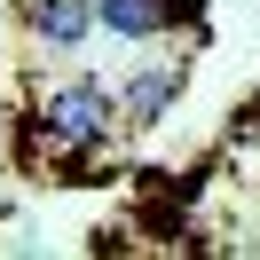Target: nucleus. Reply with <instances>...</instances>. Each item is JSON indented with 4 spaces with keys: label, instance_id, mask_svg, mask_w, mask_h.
<instances>
[{
    "label": "nucleus",
    "instance_id": "4",
    "mask_svg": "<svg viewBox=\"0 0 260 260\" xmlns=\"http://www.w3.org/2000/svg\"><path fill=\"white\" fill-rule=\"evenodd\" d=\"M95 24H103L111 40H166L158 0H95Z\"/></svg>",
    "mask_w": 260,
    "mask_h": 260
},
{
    "label": "nucleus",
    "instance_id": "1",
    "mask_svg": "<svg viewBox=\"0 0 260 260\" xmlns=\"http://www.w3.org/2000/svg\"><path fill=\"white\" fill-rule=\"evenodd\" d=\"M118 126V95L95 79H71V87H48V95L24 111V142H32L40 166H79L111 142Z\"/></svg>",
    "mask_w": 260,
    "mask_h": 260
},
{
    "label": "nucleus",
    "instance_id": "2",
    "mask_svg": "<svg viewBox=\"0 0 260 260\" xmlns=\"http://www.w3.org/2000/svg\"><path fill=\"white\" fill-rule=\"evenodd\" d=\"M181 79H189L181 63H150V71H134V79L118 87V118H126V126H158V118L181 103Z\"/></svg>",
    "mask_w": 260,
    "mask_h": 260
},
{
    "label": "nucleus",
    "instance_id": "6",
    "mask_svg": "<svg viewBox=\"0 0 260 260\" xmlns=\"http://www.w3.org/2000/svg\"><path fill=\"white\" fill-rule=\"evenodd\" d=\"M237 142H252V150H260V95H252V103L237 111Z\"/></svg>",
    "mask_w": 260,
    "mask_h": 260
},
{
    "label": "nucleus",
    "instance_id": "5",
    "mask_svg": "<svg viewBox=\"0 0 260 260\" xmlns=\"http://www.w3.org/2000/svg\"><path fill=\"white\" fill-rule=\"evenodd\" d=\"M158 16H166V32H181V24H189V40L205 48V0H158Z\"/></svg>",
    "mask_w": 260,
    "mask_h": 260
},
{
    "label": "nucleus",
    "instance_id": "3",
    "mask_svg": "<svg viewBox=\"0 0 260 260\" xmlns=\"http://www.w3.org/2000/svg\"><path fill=\"white\" fill-rule=\"evenodd\" d=\"M87 32H95V0H32V40L40 48H87Z\"/></svg>",
    "mask_w": 260,
    "mask_h": 260
}]
</instances>
